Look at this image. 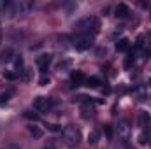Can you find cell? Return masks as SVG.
I'll return each mask as SVG.
<instances>
[{
    "mask_svg": "<svg viewBox=\"0 0 151 149\" xmlns=\"http://www.w3.org/2000/svg\"><path fill=\"white\" fill-rule=\"evenodd\" d=\"M51 60H53V54H42V56H39L37 65H39V69H40V72L47 70V65L51 63Z\"/></svg>",
    "mask_w": 151,
    "mask_h": 149,
    "instance_id": "obj_5",
    "label": "cell"
},
{
    "mask_svg": "<svg viewBox=\"0 0 151 149\" xmlns=\"http://www.w3.org/2000/svg\"><path fill=\"white\" fill-rule=\"evenodd\" d=\"M47 130H49V132H62V126L53 123V125H47Z\"/></svg>",
    "mask_w": 151,
    "mask_h": 149,
    "instance_id": "obj_20",
    "label": "cell"
},
{
    "mask_svg": "<svg viewBox=\"0 0 151 149\" xmlns=\"http://www.w3.org/2000/svg\"><path fill=\"white\" fill-rule=\"evenodd\" d=\"M99 84H102L99 77H88L86 79V86H90V88H97Z\"/></svg>",
    "mask_w": 151,
    "mask_h": 149,
    "instance_id": "obj_14",
    "label": "cell"
},
{
    "mask_svg": "<svg viewBox=\"0 0 151 149\" xmlns=\"http://www.w3.org/2000/svg\"><path fill=\"white\" fill-rule=\"evenodd\" d=\"M4 77H5V79H9V81H14V79H16V74L7 70V72H4Z\"/></svg>",
    "mask_w": 151,
    "mask_h": 149,
    "instance_id": "obj_21",
    "label": "cell"
},
{
    "mask_svg": "<svg viewBox=\"0 0 151 149\" xmlns=\"http://www.w3.org/2000/svg\"><path fill=\"white\" fill-rule=\"evenodd\" d=\"M144 40H146V34H141V35L137 37V40H135V46H137L139 49H142V47H144Z\"/></svg>",
    "mask_w": 151,
    "mask_h": 149,
    "instance_id": "obj_16",
    "label": "cell"
},
{
    "mask_svg": "<svg viewBox=\"0 0 151 149\" xmlns=\"http://www.w3.org/2000/svg\"><path fill=\"white\" fill-rule=\"evenodd\" d=\"M118 133H119V137H121L123 140H127V139H128L130 126H128V123H127V121H121V123L118 125Z\"/></svg>",
    "mask_w": 151,
    "mask_h": 149,
    "instance_id": "obj_6",
    "label": "cell"
},
{
    "mask_svg": "<svg viewBox=\"0 0 151 149\" xmlns=\"http://www.w3.org/2000/svg\"><path fill=\"white\" fill-rule=\"evenodd\" d=\"M91 39L88 37V35H84V37H81V39H76V42H74V47L77 49V51H86V49H90L91 47Z\"/></svg>",
    "mask_w": 151,
    "mask_h": 149,
    "instance_id": "obj_4",
    "label": "cell"
},
{
    "mask_svg": "<svg viewBox=\"0 0 151 149\" xmlns=\"http://www.w3.org/2000/svg\"><path fill=\"white\" fill-rule=\"evenodd\" d=\"M12 56H14L12 47H5V49L0 53V63H7V62H11V60H12Z\"/></svg>",
    "mask_w": 151,
    "mask_h": 149,
    "instance_id": "obj_8",
    "label": "cell"
},
{
    "mask_svg": "<svg viewBox=\"0 0 151 149\" xmlns=\"http://www.w3.org/2000/svg\"><path fill=\"white\" fill-rule=\"evenodd\" d=\"M9 97H11V93H5V95H0V104H4V102H7V100H9Z\"/></svg>",
    "mask_w": 151,
    "mask_h": 149,
    "instance_id": "obj_26",
    "label": "cell"
},
{
    "mask_svg": "<svg viewBox=\"0 0 151 149\" xmlns=\"http://www.w3.org/2000/svg\"><path fill=\"white\" fill-rule=\"evenodd\" d=\"M25 117L34 119V121H37V119H39V116H37V114H34V112H25Z\"/></svg>",
    "mask_w": 151,
    "mask_h": 149,
    "instance_id": "obj_23",
    "label": "cell"
},
{
    "mask_svg": "<svg viewBox=\"0 0 151 149\" xmlns=\"http://www.w3.org/2000/svg\"><path fill=\"white\" fill-rule=\"evenodd\" d=\"M99 28H100V23H99L97 18H84V19H81V21L77 23V30L88 34V37H90V34H91V35L99 34Z\"/></svg>",
    "mask_w": 151,
    "mask_h": 149,
    "instance_id": "obj_1",
    "label": "cell"
},
{
    "mask_svg": "<svg viewBox=\"0 0 151 149\" xmlns=\"http://www.w3.org/2000/svg\"><path fill=\"white\" fill-rule=\"evenodd\" d=\"M114 12H116L118 18H127V16L130 14V9H128V5H125V4H118V7L114 9Z\"/></svg>",
    "mask_w": 151,
    "mask_h": 149,
    "instance_id": "obj_9",
    "label": "cell"
},
{
    "mask_svg": "<svg viewBox=\"0 0 151 149\" xmlns=\"http://www.w3.org/2000/svg\"><path fill=\"white\" fill-rule=\"evenodd\" d=\"M146 142H148V133H146V135L141 133V135H139V144H146Z\"/></svg>",
    "mask_w": 151,
    "mask_h": 149,
    "instance_id": "obj_24",
    "label": "cell"
},
{
    "mask_svg": "<svg viewBox=\"0 0 151 149\" xmlns=\"http://www.w3.org/2000/svg\"><path fill=\"white\" fill-rule=\"evenodd\" d=\"M28 132H30V135H32L34 139H40V137L44 135L42 128H40V126H37V125H30V126H28Z\"/></svg>",
    "mask_w": 151,
    "mask_h": 149,
    "instance_id": "obj_12",
    "label": "cell"
},
{
    "mask_svg": "<svg viewBox=\"0 0 151 149\" xmlns=\"http://www.w3.org/2000/svg\"><path fill=\"white\" fill-rule=\"evenodd\" d=\"M53 105H55V100H53V98H49V97H37V98L34 100V109L39 111V112L49 111Z\"/></svg>",
    "mask_w": 151,
    "mask_h": 149,
    "instance_id": "obj_3",
    "label": "cell"
},
{
    "mask_svg": "<svg viewBox=\"0 0 151 149\" xmlns=\"http://www.w3.org/2000/svg\"><path fill=\"white\" fill-rule=\"evenodd\" d=\"M97 140H99V133H97V132H90L88 142H90V144H97Z\"/></svg>",
    "mask_w": 151,
    "mask_h": 149,
    "instance_id": "obj_17",
    "label": "cell"
},
{
    "mask_svg": "<svg viewBox=\"0 0 151 149\" xmlns=\"http://www.w3.org/2000/svg\"><path fill=\"white\" fill-rule=\"evenodd\" d=\"M128 47H130V40H128V39H119V40L116 42V51H119V53L128 51Z\"/></svg>",
    "mask_w": 151,
    "mask_h": 149,
    "instance_id": "obj_10",
    "label": "cell"
},
{
    "mask_svg": "<svg viewBox=\"0 0 151 149\" xmlns=\"http://www.w3.org/2000/svg\"><path fill=\"white\" fill-rule=\"evenodd\" d=\"M95 53H97V56H102V54H106V47H99Z\"/></svg>",
    "mask_w": 151,
    "mask_h": 149,
    "instance_id": "obj_27",
    "label": "cell"
},
{
    "mask_svg": "<svg viewBox=\"0 0 151 149\" xmlns=\"http://www.w3.org/2000/svg\"><path fill=\"white\" fill-rule=\"evenodd\" d=\"M44 149H55V144H53V142H51V144H49V146H46V148Z\"/></svg>",
    "mask_w": 151,
    "mask_h": 149,
    "instance_id": "obj_29",
    "label": "cell"
},
{
    "mask_svg": "<svg viewBox=\"0 0 151 149\" xmlns=\"http://www.w3.org/2000/svg\"><path fill=\"white\" fill-rule=\"evenodd\" d=\"M72 67V60H62V62H58V65H56V70L58 72H65V70H69Z\"/></svg>",
    "mask_w": 151,
    "mask_h": 149,
    "instance_id": "obj_13",
    "label": "cell"
},
{
    "mask_svg": "<svg viewBox=\"0 0 151 149\" xmlns=\"http://www.w3.org/2000/svg\"><path fill=\"white\" fill-rule=\"evenodd\" d=\"M21 81H25V82L32 81V70H30V69H23V72H21Z\"/></svg>",
    "mask_w": 151,
    "mask_h": 149,
    "instance_id": "obj_15",
    "label": "cell"
},
{
    "mask_svg": "<svg viewBox=\"0 0 151 149\" xmlns=\"http://www.w3.org/2000/svg\"><path fill=\"white\" fill-rule=\"evenodd\" d=\"M63 140H65L67 146L76 148V146L79 144V140H81V133H79V130H77L76 126H67V128L63 130Z\"/></svg>",
    "mask_w": 151,
    "mask_h": 149,
    "instance_id": "obj_2",
    "label": "cell"
},
{
    "mask_svg": "<svg viewBox=\"0 0 151 149\" xmlns=\"http://www.w3.org/2000/svg\"><path fill=\"white\" fill-rule=\"evenodd\" d=\"M2 149H19V146H16V144H7V146H4Z\"/></svg>",
    "mask_w": 151,
    "mask_h": 149,
    "instance_id": "obj_28",
    "label": "cell"
},
{
    "mask_svg": "<svg viewBox=\"0 0 151 149\" xmlns=\"http://www.w3.org/2000/svg\"><path fill=\"white\" fill-rule=\"evenodd\" d=\"M139 125H141V126H146V130L150 128V125H151L150 112H146V111H141V112H139Z\"/></svg>",
    "mask_w": 151,
    "mask_h": 149,
    "instance_id": "obj_7",
    "label": "cell"
},
{
    "mask_svg": "<svg viewBox=\"0 0 151 149\" xmlns=\"http://www.w3.org/2000/svg\"><path fill=\"white\" fill-rule=\"evenodd\" d=\"M9 5H11L9 2H0V14H2V12H4V11L9 7Z\"/></svg>",
    "mask_w": 151,
    "mask_h": 149,
    "instance_id": "obj_25",
    "label": "cell"
},
{
    "mask_svg": "<svg viewBox=\"0 0 151 149\" xmlns=\"http://www.w3.org/2000/svg\"><path fill=\"white\" fill-rule=\"evenodd\" d=\"M72 82H74L76 86H79V84H83V82H86V77H84V74L81 72V70H76V72H72Z\"/></svg>",
    "mask_w": 151,
    "mask_h": 149,
    "instance_id": "obj_11",
    "label": "cell"
},
{
    "mask_svg": "<svg viewBox=\"0 0 151 149\" xmlns=\"http://www.w3.org/2000/svg\"><path fill=\"white\" fill-rule=\"evenodd\" d=\"M104 132H106L107 139H113V126H111V125H106V126H104Z\"/></svg>",
    "mask_w": 151,
    "mask_h": 149,
    "instance_id": "obj_19",
    "label": "cell"
},
{
    "mask_svg": "<svg viewBox=\"0 0 151 149\" xmlns=\"http://www.w3.org/2000/svg\"><path fill=\"white\" fill-rule=\"evenodd\" d=\"M39 84H40V86H46V84H49V77H46V75H42V77L39 79Z\"/></svg>",
    "mask_w": 151,
    "mask_h": 149,
    "instance_id": "obj_22",
    "label": "cell"
},
{
    "mask_svg": "<svg viewBox=\"0 0 151 149\" xmlns=\"http://www.w3.org/2000/svg\"><path fill=\"white\" fill-rule=\"evenodd\" d=\"M14 65H16V70L23 72V58H21V56H18V58L14 60Z\"/></svg>",
    "mask_w": 151,
    "mask_h": 149,
    "instance_id": "obj_18",
    "label": "cell"
}]
</instances>
